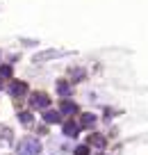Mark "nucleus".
<instances>
[{
    "label": "nucleus",
    "instance_id": "nucleus-9",
    "mask_svg": "<svg viewBox=\"0 0 148 155\" xmlns=\"http://www.w3.org/2000/svg\"><path fill=\"white\" fill-rule=\"evenodd\" d=\"M91 146H98V148H103L105 146V137H100V135H91Z\"/></svg>",
    "mask_w": 148,
    "mask_h": 155
},
{
    "label": "nucleus",
    "instance_id": "nucleus-1",
    "mask_svg": "<svg viewBox=\"0 0 148 155\" xmlns=\"http://www.w3.org/2000/svg\"><path fill=\"white\" fill-rule=\"evenodd\" d=\"M16 153L18 155H39L41 153V141L37 137H23L16 144Z\"/></svg>",
    "mask_w": 148,
    "mask_h": 155
},
{
    "label": "nucleus",
    "instance_id": "nucleus-6",
    "mask_svg": "<svg viewBox=\"0 0 148 155\" xmlns=\"http://www.w3.org/2000/svg\"><path fill=\"white\" fill-rule=\"evenodd\" d=\"M96 126V114H82L80 128H94Z\"/></svg>",
    "mask_w": 148,
    "mask_h": 155
},
{
    "label": "nucleus",
    "instance_id": "nucleus-14",
    "mask_svg": "<svg viewBox=\"0 0 148 155\" xmlns=\"http://www.w3.org/2000/svg\"><path fill=\"white\" fill-rule=\"evenodd\" d=\"M75 155H89V146H77Z\"/></svg>",
    "mask_w": 148,
    "mask_h": 155
},
{
    "label": "nucleus",
    "instance_id": "nucleus-12",
    "mask_svg": "<svg viewBox=\"0 0 148 155\" xmlns=\"http://www.w3.org/2000/svg\"><path fill=\"white\" fill-rule=\"evenodd\" d=\"M12 78V68L9 66H0V80H7Z\"/></svg>",
    "mask_w": 148,
    "mask_h": 155
},
{
    "label": "nucleus",
    "instance_id": "nucleus-2",
    "mask_svg": "<svg viewBox=\"0 0 148 155\" xmlns=\"http://www.w3.org/2000/svg\"><path fill=\"white\" fill-rule=\"evenodd\" d=\"M9 96H14V98H23L25 94H28V84L25 82H21V80H16V82H12L9 84Z\"/></svg>",
    "mask_w": 148,
    "mask_h": 155
},
{
    "label": "nucleus",
    "instance_id": "nucleus-15",
    "mask_svg": "<svg viewBox=\"0 0 148 155\" xmlns=\"http://www.w3.org/2000/svg\"><path fill=\"white\" fill-rule=\"evenodd\" d=\"M0 89H2V80H0Z\"/></svg>",
    "mask_w": 148,
    "mask_h": 155
},
{
    "label": "nucleus",
    "instance_id": "nucleus-7",
    "mask_svg": "<svg viewBox=\"0 0 148 155\" xmlns=\"http://www.w3.org/2000/svg\"><path fill=\"white\" fill-rule=\"evenodd\" d=\"M43 119H46L48 123H57L59 119H62V114H59V112H55V110H48L46 114H43Z\"/></svg>",
    "mask_w": 148,
    "mask_h": 155
},
{
    "label": "nucleus",
    "instance_id": "nucleus-5",
    "mask_svg": "<svg viewBox=\"0 0 148 155\" xmlns=\"http://www.w3.org/2000/svg\"><path fill=\"white\" fill-rule=\"evenodd\" d=\"M77 112V105L71 101H64L62 105H59V114H75Z\"/></svg>",
    "mask_w": 148,
    "mask_h": 155
},
{
    "label": "nucleus",
    "instance_id": "nucleus-3",
    "mask_svg": "<svg viewBox=\"0 0 148 155\" xmlns=\"http://www.w3.org/2000/svg\"><path fill=\"white\" fill-rule=\"evenodd\" d=\"M30 105H32L34 110H46V107L50 105V98H48L46 94H34V96L30 98Z\"/></svg>",
    "mask_w": 148,
    "mask_h": 155
},
{
    "label": "nucleus",
    "instance_id": "nucleus-13",
    "mask_svg": "<svg viewBox=\"0 0 148 155\" xmlns=\"http://www.w3.org/2000/svg\"><path fill=\"white\" fill-rule=\"evenodd\" d=\"M18 121H23V123H32V116H30V112H21V114H18Z\"/></svg>",
    "mask_w": 148,
    "mask_h": 155
},
{
    "label": "nucleus",
    "instance_id": "nucleus-8",
    "mask_svg": "<svg viewBox=\"0 0 148 155\" xmlns=\"http://www.w3.org/2000/svg\"><path fill=\"white\" fill-rule=\"evenodd\" d=\"M57 91L62 94V96H71V84L64 82V80H59L57 82Z\"/></svg>",
    "mask_w": 148,
    "mask_h": 155
},
{
    "label": "nucleus",
    "instance_id": "nucleus-10",
    "mask_svg": "<svg viewBox=\"0 0 148 155\" xmlns=\"http://www.w3.org/2000/svg\"><path fill=\"white\" fill-rule=\"evenodd\" d=\"M71 75H73V80H77V82H80V80H84V68H71Z\"/></svg>",
    "mask_w": 148,
    "mask_h": 155
},
{
    "label": "nucleus",
    "instance_id": "nucleus-11",
    "mask_svg": "<svg viewBox=\"0 0 148 155\" xmlns=\"http://www.w3.org/2000/svg\"><path fill=\"white\" fill-rule=\"evenodd\" d=\"M12 141V132L9 130H0V144H9Z\"/></svg>",
    "mask_w": 148,
    "mask_h": 155
},
{
    "label": "nucleus",
    "instance_id": "nucleus-4",
    "mask_svg": "<svg viewBox=\"0 0 148 155\" xmlns=\"http://www.w3.org/2000/svg\"><path fill=\"white\" fill-rule=\"evenodd\" d=\"M62 130H64V135H66V137H77V135H80V123H75V121H66Z\"/></svg>",
    "mask_w": 148,
    "mask_h": 155
}]
</instances>
